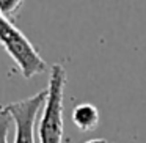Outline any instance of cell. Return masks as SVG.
<instances>
[{
  "label": "cell",
  "instance_id": "5b68a950",
  "mask_svg": "<svg viewBox=\"0 0 146 143\" xmlns=\"http://www.w3.org/2000/svg\"><path fill=\"white\" fill-rule=\"evenodd\" d=\"M24 2L21 0H0V16L11 21L19 14Z\"/></svg>",
  "mask_w": 146,
  "mask_h": 143
},
{
  "label": "cell",
  "instance_id": "3957f363",
  "mask_svg": "<svg viewBox=\"0 0 146 143\" xmlns=\"http://www.w3.org/2000/svg\"><path fill=\"white\" fill-rule=\"evenodd\" d=\"M47 91L42 90L30 98L21 99L16 102H10L7 105H0L14 123V143H36L35 142V130L36 121H38L39 110L42 108L46 101Z\"/></svg>",
  "mask_w": 146,
  "mask_h": 143
},
{
  "label": "cell",
  "instance_id": "277c9868",
  "mask_svg": "<svg viewBox=\"0 0 146 143\" xmlns=\"http://www.w3.org/2000/svg\"><path fill=\"white\" fill-rule=\"evenodd\" d=\"M72 123L82 132L93 130L99 124V110L91 102H82L72 108Z\"/></svg>",
  "mask_w": 146,
  "mask_h": 143
},
{
  "label": "cell",
  "instance_id": "7a4b0ae2",
  "mask_svg": "<svg viewBox=\"0 0 146 143\" xmlns=\"http://www.w3.org/2000/svg\"><path fill=\"white\" fill-rule=\"evenodd\" d=\"M0 46L16 63L24 79H33L47 69L46 60L38 49L11 21L0 16Z\"/></svg>",
  "mask_w": 146,
  "mask_h": 143
},
{
  "label": "cell",
  "instance_id": "8992f818",
  "mask_svg": "<svg viewBox=\"0 0 146 143\" xmlns=\"http://www.w3.org/2000/svg\"><path fill=\"white\" fill-rule=\"evenodd\" d=\"M11 118L3 108L0 107V143H10L8 142V134L11 127Z\"/></svg>",
  "mask_w": 146,
  "mask_h": 143
},
{
  "label": "cell",
  "instance_id": "52a82bcc",
  "mask_svg": "<svg viewBox=\"0 0 146 143\" xmlns=\"http://www.w3.org/2000/svg\"><path fill=\"white\" fill-rule=\"evenodd\" d=\"M85 143H108L105 138H91V140H86Z\"/></svg>",
  "mask_w": 146,
  "mask_h": 143
},
{
  "label": "cell",
  "instance_id": "6da1fadb",
  "mask_svg": "<svg viewBox=\"0 0 146 143\" xmlns=\"http://www.w3.org/2000/svg\"><path fill=\"white\" fill-rule=\"evenodd\" d=\"M66 69L63 65L55 63L50 68L49 85L46 88L44 105L38 124L39 143H63L64 137V90H66Z\"/></svg>",
  "mask_w": 146,
  "mask_h": 143
}]
</instances>
